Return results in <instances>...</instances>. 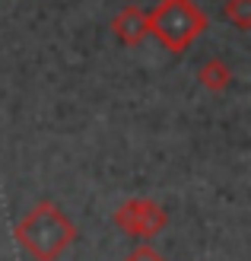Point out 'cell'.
Instances as JSON below:
<instances>
[{
    "mask_svg": "<svg viewBox=\"0 0 251 261\" xmlns=\"http://www.w3.org/2000/svg\"><path fill=\"white\" fill-rule=\"evenodd\" d=\"M115 226L134 239H153L169 226V211L150 198H130L115 211Z\"/></svg>",
    "mask_w": 251,
    "mask_h": 261,
    "instance_id": "3957f363",
    "label": "cell"
},
{
    "mask_svg": "<svg viewBox=\"0 0 251 261\" xmlns=\"http://www.w3.org/2000/svg\"><path fill=\"white\" fill-rule=\"evenodd\" d=\"M222 13H226V19L232 25H239L242 32L251 29V0H226Z\"/></svg>",
    "mask_w": 251,
    "mask_h": 261,
    "instance_id": "8992f818",
    "label": "cell"
},
{
    "mask_svg": "<svg viewBox=\"0 0 251 261\" xmlns=\"http://www.w3.org/2000/svg\"><path fill=\"white\" fill-rule=\"evenodd\" d=\"M147 25L162 42L165 51L184 55V51L207 32L210 19L194 0H159V4L147 13Z\"/></svg>",
    "mask_w": 251,
    "mask_h": 261,
    "instance_id": "7a4b0ae2",
    "label": "cell"
},
{
    "mask_svg": "<svg viewBox=\"0 0 251 261\" xmlns=\"http://www.w3.org/2000/svg\"><path fill=\"white\" fill-rule=\"evenodd\" d=\"M76 236L80 229L54 201H38L13 229V239L35 261H58L76 242Z\"/></svg>",
    "mask_w": 251,
    "mask_h": 261,
    "instance_id": "6da1fadb",
    "label": "cell"
},
{
    "mask_svg": "<svg viewBox=\"0 0 251 261\" xmlns=\"http://www.w3.org/2000/svg\"><path fill=\"white\" fill-rule=\"evenodd\" d=\"M111 32H115V38L121 45H127V48H137L143 38L150 35V25H147V10L143 7H124L121 13H115V19H111Z\"/></svg>",
    "mask_w": 251,
    "mask_h": 261,
    "instance_id": "277c9868",
    "label": "cell"
},
{
    "mask_svg": "<svg viewBox=\"0 0 251 261\" xmlns=\"http://www.w3.org/2000/svg\"><path fill=\"white\" fill-rule=\"evenodd\" d=\"M124 261H169V258H165V255H159V252L153 249V245H137V249L130 252Z\"/></svg>",
    "mask_w": 251,
    "mask_h": 261,
    "instance_id": "52a82bcc",
    "label": "cell"
},
{
    "mask_svg": "<svg viewBox=\"0 0 251 261\" xmlns=\"http://www.w3.org/2000/svg\"><path fill=\"white\" fill-rule=\"evenodd\" d=\"M197 80H201V86L210 89V93H222V89L232 83V70L222 58H210L201 67V73H197Z\"/></svg>",
    "mask_w": 251,
    "mask_h": 261,
    "instance_id": "5b68a950",
    "label": "cell"
}]
</instances>
